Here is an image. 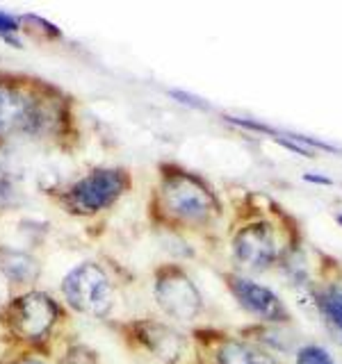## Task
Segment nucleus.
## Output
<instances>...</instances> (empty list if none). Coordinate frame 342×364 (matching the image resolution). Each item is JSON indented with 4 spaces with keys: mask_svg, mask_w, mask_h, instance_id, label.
Segmentation results:
<instances>
[{
    "mask_svg": "<svg viewBox=\"0 0 342 364\" xmlns=\"http://www.w3.org/2000/svg\"><path fill=\"white\" fill-rule=\"evenodd\" d=\"M160 198L171 216L187 223H208L217 214L214 193L182 171H171L165 176Z\"/></svg>",
    "mask_w": 342,
    "mask_h": 364,
    "instance_id": "obj_1",
    "label": "nucleus"
},
{
    "mask_svg": "<svg viewBox=\"0 0 342 364\" xmlns=\"http://www.w3.org/2000/svg\"><path fill=\"white\" fill-rule=\"evenodd\" d=\"M62 294L76 312L87 316L108 314L114 303V287L108 273L94 262H83L68 271L62 280Z\"/></svg>",
    "mask_w": 342,
    "mask_h": 364,
    "instance_id": "obj_2",
    "label": "nucleus"
},
{
    "mask_svg": "<svg viewBox=\"0 0 342 364\" xmlns=\"http://www.w3.org/2000/svg\"><path fill=\"white\" fill-rule=\"evenodd\" d=\"M128 182L121 168H94L66 191V208L76 214H96L117 203Z\"/></svg>",
    "mask_w": 342,
    "mask_h": 364,
    "instance_id": "obj_3",
    "label": "nucleus"
},
{
    "mask_svg": "<svg viewBox=\"0 0 342 364\" xmlns=\"http://www.w3.org/2000/svg\"><path fill=\"white\" fill-rule=\"evenodd\" d=\"M57 316H60V307L43 291H30L14 299L7 305L5 321L9 330L21 339L37 341L51 333Z\"/></svg>",
    "mask_w": 342,
    "mask_h": 364,
    "instance_id": "obj_4",
    "label": "nucleus"
},
{
    "mask_svg": "<svg viewBox=\"0 0 342 364\" xmlns=\"http://www.w3.org/2000/svg\"><path fill=\"white\" fill-rule=\"evenodd\" d=\"M155 301L162 310L180 318V321H190L201 312V296L194 282L182 271L167 267L157 271L155 278Z\"/></svg>",
    "mask_w": 342,
    "mask_h": 364,
    "instance_id": "obj_5",
    "label": "nucleus"
},
{
    "mask_svg": "<svg viewBox=\"0 0 342 364\" xmlns=\"http://www.w3.org/2000/svg\"><path fill=\"white\" fill-rule=\"evenodd\" d=\"M46 123V109L34 96L0 82V136L14 132H37Z\"/></svg>",
    "mask_w": 342,
    "mask_h": 364,
    "instance_id": "obj_6",
    "label": "nucleus"
},
{
    "mask_svg": "<svg viewBox=\"0 0 342 364\" xmlns=\"http://www.w3.org/2000/svg\"><path fill=\"white\" fill-rule=\"evenodd\" d=\"M233 250L237 262H242L244 267L251 269H262L269 267L274 259L279 257V242L276 235H274L271 225L260 221V223H251L242 228L235 235Z\"/></svg>",
    "mask_w": 342,
    "mask_h": 364,
    "instance_id": "obj_7",
    "label": "nucleus"
},
{
    "mask_svg": "<svg viewBox=\"0 0 342 364\" xmlns=\"http://www.w3.org/2000/svg\"><path fill=\"white\" fill-rule=\"evenodd\" d=\"M231 289L247 312L265 318V321H288V310L271 289L247 278H231Z\"/></svg>",
    "mask_w": 342,
    "mask_h": 364,
    "instance_id": "obj_8",
    "label": "nucleus"
},
{
    "mask_svg": "<svg viewBox=\"0 0 342 364\" xmlns=\"http://www.w3.org/2000/svg\"><path fill=\"white\" fill-rule=\"evenodd\" d=\"M137 337H140V341L148 350L155 353V355L165 362H176L180 358L182 348H185V339H182L174 328H167L155 321L137 323Z\"/></svg>",
    "mask_w": 342,
    "mask_h": 364,
    "instance_id": "obj_9",
    "label": "nucleus"
},
{
    "mask_svg": "<svg viewBox=\"0 0 342 364\" xmlns=\"http://www.w3.org/2000/svg\"><path fill=\"white\" fill-rule=\"evenodd\" d=\"M41 264L37 257L16 248H0V273L11 282H32L39 278Z\"/></svg>",
    "mask_w": 342,
    "mask_h": 364,
    "instance_id": "obj_10",
    "label": "nucleus"
},
{
    "mask_svg": "<svg viewBox=\"0 0 342 364\" xmlns=\"http://www.w3.org/2000/svg\"><path fill=\"white\" fill-rule=\"evenodd\" d=\"M217 360H219V364H276V360L262 348L249 346V344H237V341H231V344L222 346Z\"/></svg>",
    "mask_w": 342,
    "mask_h": 364,
    "instance_id": "obj_11",
    "label": "nucleus"
},
{
    "mask_svg": "<svg viewBox=\"0 0 342 364\" xmlns=\"http://www.w3.org/2000/svg\"><path fill=\"white\" fill-rule=\"evenodd\" d=\"M322 307H324V314L338 326V330L342 333V287L328 289L322 296Z\"/></svg>",
    "mask_w": 342,
    "mask_h": 364,
    "instance_id": "obj_12",
    "label": "nucleus"
},
{
    "mask_svg": "<svg viewBox=\"0 0 342 364\" xmlns=\"http://www.w3.org/2000/svg\"><path fill=\"white\" fill-rule=\"evenodd\" d=\"M296 364H333L331 355L319 346H306L296 355Z\"/></svg>",
    "mask_w": 342,
    "mask_h": 364,
    "instance_id": "obj_13",
    "label": "nucleus"
},
{
    "mask_svg": "<svg viewBox=\"0 0 342 364\" xmlns=\"http://www.w3.org/2000/svg\"><path fill=\"white\" fill-rule=\"evenodd\" d=\"M11 198H16V182L0 171V203H9Z\"/></svg>",
    "mask_w": 342,
    "mask_h": 364,
    "instance_id": "obj_14",
    "label": "nucleus"
},
{
    "mask_svg": "<svg viewBox=\"0 0 342 364\" xmlns=\"http://www.w3.org/2000/svg\"><path fill=\"white\" fill-rule=\"evenodd\" d=\"M19 30V18H14L11 14H5L0 11V34H9Z\"/></svg>",
    "mask_w": 342,
    "mask_h": 364,
    "instance_id": "obj_15",
    "label": "nucleus"
},
{
    "mask_svg": "<svg viewBox=\"0 0 342 364\" xmlns=\"http://www.w3.org/2000/svg\"><path fill=\"white\" fill-rule=\"evenodd\" d=\"M11 364H43V362L37 360V358H23V360H16V362H11Z\"/></svg>",
    "mask_w": 342,
    "mask_h": 364,
    "instance_id": "obj_16",
    "label": "nucleus"
},
{
    "mask_svg": "<svg viewBox=\"0 0 342 364\" xmlns=\"http://www.w3.org/2000/svg\"><path fill=\"white\" fill-rule=\"evenodd\" d=\"M306 180H315V182H324V185H328V180L322 176H306Z\"/></svg>",
    "mask_w": 342,
    "mask_h": 364,
    "instance_id": "obj_17",
    "label": "nucleus"
},
{
    "mask_svg": "<svg viewBox=\"0 0 342 364\" xmlns=\"http://www.w3.org/2000/svg\"><path fill=\"white\" fill-rule=\"evenodd\" d=\"M338 221H340V223H342V214H340V216H338Z\"/></svg>",
    "mask_w": 342,
    "mask_h": 364,
    "instance_id": "obj_18",
    "label": "nucleus"
}]
</instances>
